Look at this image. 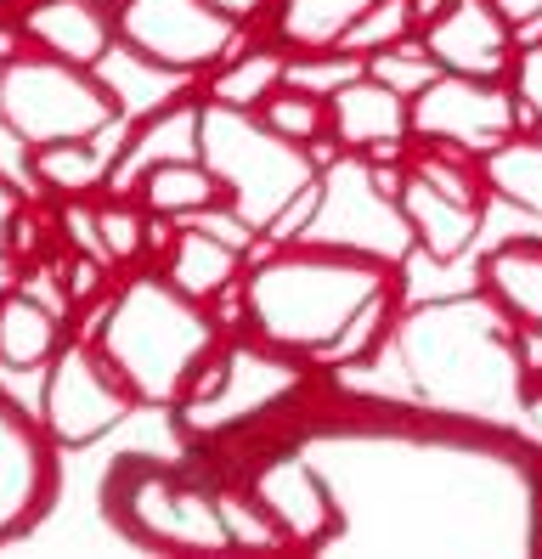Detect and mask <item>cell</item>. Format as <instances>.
I'll return each instance as SVG.
<instances>
[{"label":"cell","mask_w":542,"mask_h":559,"mask_svg":"<svg viewBox=\"0 0 542 559\" xmlns=\"http://www.w3.org/2000/svg\"><path fill=\"white\" fill-rule=\"evenodd\" d=\"M23 199V187L7 176V170H0V249H7V215H12V204Z\"/></svg>","instance_id":"cell-37"},{"label":"cell","mask_w":542,"mask_h":559,"mask_svg":"<svg viewBox=\"0 0 542 559\" xmlns=\"http://www.w3.org/2000/svg\"><path fill=\"white\" fill-rule=\"evenodd\" d=\"M373 0H271V35L288 51H339Z\"/></svg>","instance_id":"cell-24"},{"label":"cell","mask_w":542,"mask_h":559,"mask_svg":"<svg viewBox=\"0 0 542 559\" xmlns=\"http://www.w3.org/2000/svg\"><path fill=\"white\" fill-rule=\"evenodd\" d=\"M474 283L492 294V306L526 340H542V238H503L497 249L481 254Z\"/></svg>","instance_id":"cell-20"},{"label":"cell","mask_w":542,"mask_h":559,"mask_svg":"<svg viewBox=\"0 0 542 559\" xmlns=\"http://www.w3.org/2000/svg\"><path fill=\"white\" fill-rule=\"evenodd\" d=\"M401 40H419V17H413V0H373V7L356 17V28L345 35L351 57H373V51H390Z\"/></svg>","instance_id":"cell-28"},{"label":"cell","mask_w":542,"mask_h":559,"mask_svg":"<svg viewBox=\"0 0 542 559\" xmlns=\"http://www.w3.org/2000/svg\"><path fill=\"white\" fill-rule=\"evenodd\" d=\"M492 7H497L508 23H515L520 40L531 35V28H542V0H492Z\"/></svg>","instance_id":"cell-34"},{"label":"cell","mask_w":542,"mask_h":559,"mask_svg":"<svg viewBox=\"0 0 542 559\" xmlns=\"http://www.w3.org/2000/svg\"><path fill=\"white\" fill-rule=\"evenodd\" d=\"M515 130H520V103L508 80H474L440 69L429 85L413 91V142H440L481 158Z\"/></svg>","instance_id":"cell-11"},{"label":"cell","mask_w":542,"mask_h":559,"mask_svg":"<svg viewBox=\"0 0 542 559\" xmlns=\"http://www.w3.org/2000/svg\"><path fill=\"white\" fill-rule=\"evenodd\" d=\"M62 491L57 441L46 436L40 413L0 390V548L23 543Z\"/></svg>","instance_id":"cell-12"},{"label":"cell","mask_w":542,"mask_h":559,"mask_svg":"<svg viewBox=\"0 0 542 559\" xmlns=\"http://www.w3.org/2000/svg\"><path fill=\"white\" fill-rule=\"evenodd\" d=\"M68 317L51 311L46 300H34L28 288H12L0 300V368L28 373V368H46L57 356V345L68 340Z\"/></svg>","instance_id":"cell-23"},{"label":"cell","mask_w":542,"mask_h":559,"mask_svg":"<svg viewBox=\"0 0 542 559\" xmlns=\"http://www.w3.org/2000/svg\"><path fill=\"white\" fill-rule=\"evenodd\" d=\"M221 17H232L237 28H255L260 17H271V0H210Z\"/></svg>","instance_id":"cell-35"},{"label":"cell","mask_w":542,"mask_h":559,"mask_svg":"<svg viewBox=\"0 0 542 559\" xmlns=\"http://www.w3.org/2000/svg\"><path fill=\"white\" fill-rule=\"evenodd\" d=\"M34 413H40L57 452H80V447H96L102 436L125 430L142 413V402L130 396V384L114 373V361L85 334V340H62L57 356L46 361V384Z\"/></svg>","instance_id":"cell-10"},{"label":"cell","mask_w":542,"mask_h":559,"mask_svg":"<svg viewBox=\"0 0 542 559\" xmlns=\"http://www.w3.org/2000/svg\"><path fill=\"white\" fill-rule=\"evenodd\" d=\"M537 373H542V368H537Z\"/></svg>","instance_id":"cell-39"},{"label":"cell","mask_w":542,"mask_h":559,"mask_svg":"<svg viewBox=\"0 0 542 559\" xmlns=\"http://www.w3.org/2000/svg\"><path fill=\"white\" fill-rule=\"evenodd\" d=\"M255 114L278 130V136H288V142H299V147H311V142L328 136V96H311V91H299V85H288V80L271 91Z\"/></svg>","instance_id":"cell-27"},{"label":"cell","mask_w":542,"mask_h":559,"mask_svg":"<svg viewBox=\"0 0 542 559\" xmlns=\"http://www.w3.org/2000/svg\"><path fill=\"white\" fill-rule=\"evenodd\" d=\"M508 85H515V103H520V130H537L542 136V40H526L515 51Z\"/></svg>","instance_id":"cell-31"},{"label":"cell","mask_w":542,"mask_h":559,"mask_svg":"<svg viewBox=\"0 0 542 559\" xmlns=\"http://www.w3.org/2000/svg\"><path fill=\"white\" fill-rule=\"evenodd\" d=\"M130 124L114 80L96 69L62 62L51 51H23L0 69V130L17 147L68 142V136H102V130Z\"/></svg>","instance_id":"cell-8"},{"label":"cell","mask_w":542,"mask_h":559,"mask_svg":"<svg viewBox=\"0 0 542 559\" xmlns=\"http://www.w3.org/2000/svg\"><path fill=\"white\" fill-rule=\"evenodd\" d=\"M119 130H102V136H68V142H40L28 147V187L34 199H96L108 192V170L119 153Z\"/></svg>","instance_id":"cell-19"},{"label":"cell","mask_w":542,"mask_h":559,"mask_svg":"<svg viewBox=\"0 0 542 559\" xmlns=\"http://www.w3.org/2000/svg\"><path fill=\"white\" fill-rule=\"evenodd\" d=\"M373 361H390L401 384L367 396L419 402L429 413L474 418L526 441V407L537 390L531 340L492 306L486 288L406 306L390 328V345Z\"/></svg>","instance_id":"cell-3"},{"label":"cell","mask_w":542,"mask_h":559,"mask_svg":"<svg viewBox=\"0 0 542 559\" xmlns=\"http://www.w3.org/2000/svg\"><path fill=\"white\" fill-rule=\"evenodd\" d=\"M283 80H288V46L271 35V40H255V46L226 51L198 85H203V103H221V108H244V114H255Z\"/></svg>","instance_id":"cell-21"},{"label":"cell","mask_w":542,"mask_h":559,"mask_svg":"<svg viewBox=\"0 0 542 559\" xmlns=\"http://www.w3.org/2000/svg\"><path fill=\"white\" fill-rule=\"evenodd\" d=\"M114 266L108 260H96V254H80V249H68V266L57 272V283H62V294H68V317L74 311H85V306H96L102 294H108V277Z\"/></svg>","instance_id":"cell-32"},{"label":"cell","mask_w":542,"mask_h":559,"mask_svg":"<svg viewBox=\"0 0 542 559\" xmlns=\"http://www.w3.org/2000/svg\"><path fill=\"white\" fill-rule=\"evenodd\" d=\"M17 283H23V260H17L12 249H0V300H7Z\"/></svg>","instance_id":"cell-38"},{"label":"cell","mask_w":542,"mask_h":559,"mask_svg":"<svg viewBox=\"0 0 542 559\" xmlns=\"http://www.w3.org/2000/svg\"><path fill=\"white\" fill-rule=\"evenodd\" d=\"M266 436L305 452L333 486L339 532L317 559L542 554V452L508 430L345 390L322 373Z\"/></svg>","instance_id":"cell-1"},{"label":"cell","mask_w":542,"mask_h":559,"mask_svg":"<svg viewBox=\"0 0 542 559\" xmlns=\"http://www.w3.org/2000/svg\"><path fill=\"white\" fill-rule=\"evenodd\" d=\"M108 7L119 51L169 80H203L226 51L244 46V28L210 0H108Z\"/></svg>","instance_id":"cell-9"},{"label":"cell","mask_w":542,"mask_h":559,"mask_svg":"<svg viewBox=\"0 0 542 559\" xmlns=\"http://www.w3.org/2000/svg\"><path fill=\"white\" fill-rule=\"evenodd\" d=\"M96 233L108 249V266H136L148 254V210L136 192H102L96 199Z\"/></svg>","instance_id":"cell-26"},{"label":"cell","mask_w":542,"mask_h":559,"mask_svg":"<svg viewBox=\"0 0 542 559\" xmlns=\"http://www.w3.org/2000/svg\"><path fill=\"white\" fill-rule=\"evenodd\" d=\"M419 46L435 57V69H447V74L508 80L520 35L492 0H447V7L419 28Z\"/></svg>","instance_id":"cell-14"},{"label":"cell","mask_w":542,"mask_h":559,"mask_svg":"<svg viewBox=\"0 0 542 559\" xmlns=\"http://www.w3.org/2000/svg\"><path fill=\"white\" fill-rule=\"evenodd\" d=\"M328 136L351 158L390 164L413 147V96L362 69L339 91H328Z\"/></svg>","instance_id":"cell-13"},{"label":"cell","mask_w":542,"mask_h":559,"mask_svg":"<svg viewBox=\"0 0 542 559\" xmlns=\"http://www.w3.org/2000/svg\"><path fill=\"white\" fill-rule=\"evenodd\" d=\"M96 509L119 543L142 554H237L226 520V469L215 452H119L96 480Z\"/></svg>","instance_id":"cell-5"},{"label":"cell","mask_w":542,"mask_h":559,"mask_svg":"<svg viewBox=\"0 0 542 559\" xmlns=\"http://www.w3.org/2000/svg\"><path fill=\"white\" fill-rule=\"evenodd\" d=\"M221 334L226 322L215 317V306L176 288L164 277V266L130 272L102 300L96 328H91L96 350L114 361V373L130 384V396L148 413H169L187 396L192 373L203 368V356L215 350Z\"/></svg>","instance_id":"cell-4"},{"label":"cell","mask_w":542,"mask_h":559,"mask_svg":"<svg viewBox=\"0 0 542 559\" xmlns=\"http://www.w3.org/2000/svg\"><path fill=\"white\" fill-rule=\"evenodd\" d=\"M198 124H203V85H181L176 96H164L158 108H148L142 119L125 124L114 170H108V192H136L153 164L169 158H198Z\"/></svg>","instance_id":"cell-15"},{"label":"cell","mask_w":542,"mask_h":559,"mask_svg":"<svg viewBox=\"0 0 542 559\" xmlns=\"http://www.w3.org/2000/svg\"><path fill=\"white\" fill-rule=\"evenodd\" d=\"M406 158V153H401ZM396 210L406 221V233H413V249L429 254L435 266H452V260L469 254V243L481 238L486 226V204H469V199H452V192H440L435 181H424L419 170H406L401 164V187H396Z\"/></svg>","instance_id":"cell-17"},{"label":"cell","mask_w":542,"mask_h":559,"mask_svg":"<svg viewBox=\"0 0 542 559\" xmlns=\"http://www.w3.org/2000/svg\"><path fill=\"white\" fill-rule=\"evenodd\" d=\"M406 311V260L288 238L249 249L244 272V328L260 340L311 356L322 373H356L390 345V328Z\"/></svg>","instance_id":"cell-2"},{"label":"cell","mask_w":542,"mask_h":559,"mask_svg":"<svg viewBox=\"0 0 542 559\" xmlns=\"http://www.w3.org/2000/svg\"><path fill=\"white\" fill-rule=\"evenodd\" d=\"M158 266H164V277L176 288H187L192 300L215 306L221 294H232L237 283H244L249 243H237V238L215 233V226H203V221H187V226H176V238H169Z\"/></svg>","instance_id":"cell-18"},{"label":"cell","mask_w":542,"mask_h":559,"mask_svg":"<svg viewBox=\"0 0 542 559\" xmlns=\"http://www.w3.org/2000/svg\"><path fill=\"white\" fill-rule=\"evenodd\" d=\"M198 158L210 164L215 181L226 187V210L221 215H232V238L237 243L244 238H271L322 176V164L311 158V147L278 136L260 114L221 108V103H203Z\"/></svg>","instance_id":"cell-7"},{"label":"cell","mask_w":542,"mask_h":559,"mask_svg":"<svg viewBox=\"0 0 542 559\" xmlns=\"http://www.w3.org/2000/svg\"><path fill=\"white\" fill-rule=\"evenodd\" d=\"M317 379H322V368L311 356L271 345L255 328L237 322L203 356L187 396L169 407V424H176L181 447L226 452V447L266 436L271 424H283L317 390Z\"/></svg>","instance_id":"cell-6"},{"label":"cell","mask_w":542,"mask_h":559,"mask_svg":"<svg viewBox=\"0 0 542 559\" xmlns=\"http://www.w3.org/2000/svg\"><path fill=\"white\" fill-rule=\"evenodd\" d=\"M367 74H379V80H390L396 91L413 96V91L429 85L440 69H435V57H429L419 40H401V46H390V51H373V57H367Z\"/></svg>","instance_id":"cell-30"},{"label":"cell","mask_w":542,"mask_h":559,"mask_svg":"<svg viewBox=\"0 0 542 559\" xmlns=\"http://www.w3.org/2000/svg\"><path fill=\"white\" fill-rule=\"evenodd\" d=\"M481 176L497 204L542 221V136L537 130H515L508 142L481 153Z\"/></svg>","instance_id":"cell-25"},{"label":"cell","mask_w":542,"mask_h":559,"mask_svg":"<svg viewBox=\"0 0 542 559\" xmlns=\"http://www.w3.org/2000/svg\"><path fill=\"white\" fill-rule=\"evenodd\" d=\"M12 17L34 51H51L80 69H102L119 51L108 0H17Z\"/></svg>","instance_id":"cell-16"},{"label":"cell","mask_w":542,"mask_h":559,"mask_svg":"<svg viewBox=\"0 0 542 559\" xmlns=\"http://www.w3.org/2000/svg\"><path fill=\"white\" fill-rule=\"evenodd\" d=\"M362 69H367V57H351V51H288V85L311 91V96L339 91Z\"/></svg>","instance_id":"cell-29"},{"label":"cell","mask_w":542,"mask_h":559,"mask_svg":"<svg viewBox=\"0 0 542 559\" xmlns=\"http://www.w3.org/2000/svg\"><path fill=\"white\" fill-rule=\"evenodd\" d=\"M7 249L23 260V266L46 254V215L34 210V192H23V199L12 204V215H7Z\"/></svg>","instance_id":"cell-33"},{"label":"cell","mask_w":542,"mask_h":559,"mask_svg":"<svg viewBox=\"0 0 542 559\" xmlns=\"http://www.w3.org/2000/svg\"><path fill=\"white\" fill-rule=\"evenodd\" d=\"M136 199L153 215L169 221H198V215H221L226 210V187L215 181V170L203 158H169L136 181Z\"/></svg>","instance_id":"cell-22"},{"label":"cell","mask_w":542,"mask_h":559,"mask_svg":"<svg viewBox=\"0 0 542 559\" xmlns=\"http://www.w3.org/2000/svg\"><path fill=\"white\" fill-rule=\"evenodd\" d=\"M23 51H28V40H23L17 17H0V69H7L12 57H23Z\"/></svg>","instance_id":"cell-36"}]
</instances>
